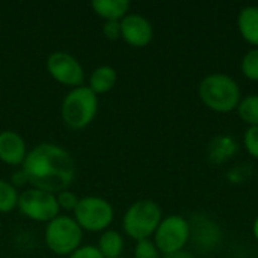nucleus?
<instances>
[{
    "mask_svg": "<svg viewBox=\"0 0 258 258\" xmlns=\"http://www.w3.org/2000/svg\"><path fill=\"white\" fill-rule=\"evenodd\" d=\"M21 169L32 187L54 195L67 190L76 178V162L73 156L65 148L48 142L32 148Z\"/></svg>",
    "mask_w": 258,
    "mask_h": 258,
    "instance_id": "f257e3e1",
    "label": "nucleus"
},
{
    "mask_svg": "<svg viewBox=\"0 0 258 258\" xmlns=\"http://www.w3.org/2000/svg\"><path fill=\"white\" fill-rule=\"evenodd\" d=\"M201 101L213 112L230 113L237 109L242 94L237 82L227 74L215 73L203 79L198 88Z\"/></svg>",
    "mask_w": 258,
    "mask_h": 258,
    "instance_id": "f03ea898",
    "label": "nucleus"
},
{
    "mask_svg": "<svg viewBox=\"0 0 258 258\" xmlns=\"http://www.w3.org/2000/svg\"><path fill=\"white\" fill-rule=\"evenodd\" d=\"M97 112L98 95H95L85 85L73 88L60 104L62 121L71 130H82L88 127L95 119Z\"/></svg>",
    "mask_w": 258,
    "mask_h": 258,
    "instance_id": "7ed1b4c3",
    "label": "nucleus"
},
{
    "mask_svg": "<svg viewBox=\"0 0 258 258\" xmlns=\"http://www.w3.org/2000/svg\"><path fill=\"white\" fill-rule=\"evenodd\" d=\"M162 209L151 200H141L133 203L122 218L124 233L139 242L154 236L159 224L162 222Z\"/></svg>",
    "mask_w": 258,
    "mask_h": 258,
    "instance_id": "20e7f679",
    "label": "nucleus"
},
{
    "mask_svg": "<svg viewBox=\"0 0 258 258\" xmlns=\"http://www.w3.org/2000/svg\"><path fill=\"white\" fill-rule=\"evenodd\" d=\"M44 240L47 248L60 257H68L77 248L82 246L83 230L76 219L68 215H59L48 224H45Z\"/></svg>",
    "mask_w": 258,
    "mask_h": 258,
    "instance_id": "39448f33",
    "label": "nucleus"
},
{
    "mask_svg": "<svg viewBox=\"0 0 258 258\" xmlns=\"http://www.w3.org/2000/svg\"><path fill=\"white\" fill-rule=\"evenodd\" d=\"M73 213L79 227L88 233H103L109 230L115 218L112 204L107 200L94 195L80 198Z\"/></svg>",
    "mask_w": 258,
    "mask_h": 258,
    "instance_id": "423d86ee",
    "label": "nucleus"
},
{
    "mask_svg": "<svg viewBox=\"0 0 258 258\" xmlns=\"http://www.w3.org/2000/svg\"><path fill=\"white\" fill-rule=\"evenodd\" d=\"M17 209L24 218L44 224H48L60 215L56 195L35 187H29L20 192Z\"/></svg>",
    "mask_w": 258,
    "mask_h": 258,
    "instance_id": "0eeeda50",
    "label": "nucleus"
},
{
    "mask_svg": "<svg viewBox=\"0 0 258 258\" xmlns=\"http://www.w3.org/2000/svg\"><path fill=\"white\" fill-rule=\"evenodd\" d=\"M190 237V224L180 215H171L162 219L156 233L154 245L160 254L168 257L181 252Z\"/></svg>",
    "mask_w": 258,
    "mask_h": 258,
    "instance_id": "6e6552de",
    "label": "nucleus"
},
{
    "mask_svg": "<svg viewBox=\"0 0 258 258\" xmlns=\"http://www.w3.org/2000/svg\"><path fill=\"white\" fill-rule=\"evenodd\" d=\"M45 67L50 77L63 86L73 89L83 85L85 80L83 67L76 56L67 51H53L51 54H48Z\"/></svg>",
    "mask_w": 258,
    "mask_h": 258,
    "instance_id": "1a4fd4ad",
    "label": "nucleus"
},
{
    "mask_svg": "<svg viewBox=\"0 0 258 258\" xmlns=\"http://www.w3.org/2000/svg\"><path fill=\"white\" fill-rule=\"evenodd\" d=\"M154 36L153 26L148 18L141 14H127L121 20V38L135 48L147 47Z\"/></svg>",
    "mask_w": 258,
    "mask_h": 258,
    "instance_id": "9d476101",
    "label": "nucleus"
},
{
    "mask_svg": "<svg viewBox=\"0 0 258 258\" xmlns=\"http://www.w3.org/2000/svg\"><path fill=\"white\" fill-rule=\"evenodd\" d=\"M27 147L23 136L14 130L0 132V162L8 166H21L26 156Z\"/></svg>",
    "mask_w": 258,
    "mask_h": 258,
    "instance_id": "9b49d317",
    "label": "nucleus"
},
{
    "mask_svg": "<svg viewBox=\"0 0 258 258\" xmlns=\"http://www.w3.org/2000/svg\"><path fill=\"white\" fill-rule=\"evenodd\" d=\"M128 0H94L92 11L104 21H121L130 11Z\"/></svg>",
    "mask_w": 258,
    "mask_h": 258,
    "instance_id": "f8f14e48",
    "label": "nucleus"
},
{
    "mask_svg": "<svg viewBox=\"0 0 258 258\" xmlns=\"http://www.w3.org/2000/svg\"><path fill=\"white\" fill-rule=\"evenodd\" d=\"M237 27L242 38L258 48V6H245L239 12Z\"/></svg>",
    "mask_w": 258,
    "mask_h": 258,
    "instance_id": "ddd939ff",
    "label": "nucleus"
},
{
    "mask_svg": "<svg viewBox=\"0 0 258 258\" xmlns=\"http://www.w3.org/2000/svg\"><path fill=\"white\" fill-rule=\"evenodd\" d=\"M116 82H118L116 70L110 65H101L91 73L89 80H88V88L95 95H100V94H106L112 91Z\"/></svg>",
    "mask_w": 258,
    "mask_h": 258,
    "instance_id": "4468645a",
    "label": "nucleus"
},
{
    "mask_svg": "<svg viewBox=\"0 0 258 258\" xmlns=\"http://www.w3.org/2000/svg\"><path fill=\"white\" fill-rule=\"evenodd\" d=\"M97 248L104 258H118L124 251V239L121 233L109 228L100 234Z\"/></svg>",
    "mask_w": 258,
    "mask_h": 258,
    "instance_id": "2eb2a0df",
    "label": "nucleus"
},
{
    "mask_svg": "<svg viewBox=\"0 0 258 258\" xmlns=\"http://www.w3.org/2000/svg\"><path fill=\"white\" fill-rule=\"evenodd\" d=\"M237 113L240 119L246 122L249 127L258 125V94L242 98L237 106Z\"/></svg>",
    "mask_w": 258,
    "mask_h": 258,
    "instance_id": "dca6fc26",
    "label": "nucleus"
},
{
    "mask_svg": "<svg viewBox=\"0 0 258 258\" xmlns=\"http://www.w3.org/2000/svg\"><path fill=\"white\" fill-rule=\"evenodd\" d=\"M20 192L11 184V181L0 178V213H11L18 206Z\"/></svg>",
    "mask_w": 258,
    "mask_h": 258,
    "instance_id": "f3484780",
    "label": "nucleus"
},
{
    "mask_svg": "<svg viewBox=\"0 0 258 258\" xmlns=\"http://www.w3.org/2000/svg\"><path fill=\"white\" fill-rule=\"evenodd\" d=\"M234 150H236V145L233 144L230 138H218L210 144V153L218 162L228 159L234 153Z\"/></svg>",
    "mask_w": 258,
    "mask_h": 258,
    "instance_id": "a211bd4d",
    "label": "nucleus"
},
{
    "mask_svg": "<svg viewBox=\"0 0 258 258\" xmlns=\"http://www.w3.org/2000/svg\"><path fill=\"white\" fill-rule=\"evenodd\" d=\"M240 68L248 80L258 82V48H251L243 56Z\"/></svg>",
    "mask_w": 258,
    "mask_h": 258,
    "instance_id": "6ab92c4d",
    "label": "nucleus"
},
{
    "mask_svg": "<svg viewBox=\"0 0 258 258\" xmlns=\"http://www.w3.org/2000/svg\"><path fill=\"white\" fill-rule=\"evenodd\" d=\"M135 258H160V252L150 239L139 240L135 246Z\"/></svg>",
    "mask_w": 258,
    "mask_h": 258,
    "instance_id": "aec40b11",
    "label": "nucleus"
},
{
    "mask_svg": "<svg viewBox=\"0 0 258 258\" xmlns=\"http://www.w3.org/2000/svg\"><path fill=\"white\" fill-rule=\"evenodd\" d=\"M56 200H57L59 209L60 210H65V212H74L76 207H77V204H79V201H80V198L74 192H71L68 189L56 194Z\"/></svg>",
    "mask_w": 258,
    "mask_h": 258,
    "instance_id": "412c9836",
    "label": "nucleus"
},
{
    "mask_svg": "<svg viewBox=\"0 0 258 258\" xmlns=\"http://www.w3.org/2000/svg\"><path fill=\"white\" fill-rule=\"evenodd\" d=\"M243 145L248 151V154L258 160V125L248 127L243 136Z\"/></svg>",
    "mask_w": 258,
    "mask_h": 258,
    "instance_id": "4be33fe9",
    "label": "nucleus"
},
{
    "mask_svg": "<svg viewBox=\"0 0 258 258\" xmlns=\"http://www.w3.org/2000/svg\"><path fill=\"white\" fill-rule=\"evenodd\" d=\"M101 32H103L104 38L109 41L119 39L121 38V21H104Z\"/></svg>",
    "mask_w": 258,
    "mask_h": 258,
    "instance_id": "5701e85b",
    "label": "nucleus"
},
{
    "mask_svg": "<svg viewBox=\"0 0 258 258\" xmlns=\"http://www.w3.org/2000/svg\"><path fill=\"white\" fill-rule=\"evenodd\" d=\"M68 258H104L101 255V252L98 251L97 246L94 245H82L80 248H77L73 254H70Z\"/></svg>",
    "mask_w": 258,
    "mask_h": 258,
    "instance_id": "b1692460",
    "label": "nucleus"
},
{
    "mask_svg": "<svg viewBox=\"0 0 258 258\" xmlns=\"http://www.w3.org/2000/svg\"><path fill=\"white\" fill-rule=\"evenodd\" d=\"M11 184L17 189V187H24L26 184H29V181H27V177H26V174H24V171L20 168V169H17L15 172H12V175H11Z\"/></svg>",
    "mask_w": 258,
    "mask_h": 258,
    "instance_id": "393cba45",
    "label": "nucleus"
},
{
    "mask_svg": "<svg viewBox=\"0 0 258 258\" xmlns=\"http://www.w3.org/2000/svg\"><path fill=\"white\" fill-rule=\"evenodd\" d=\"M252 233H254V237L257 239V242H258V216H257V219L254 221V225H252Z\"/></svg>",
    "mask_w": 258,
    "mask_h": 258,
    "instance_id": "a878e982",
    "label": "nucleus"
},
{
    "mask_svg": "<svg viewBox=\"0 0 258 258\" xmlns=\"http://www.w3.org/2000/svg\"><path fill=\"white\" fill-rule=\"evenodd\" d=\"M118 258H124V257H118Z\"/></svg>",
    "mask_w": 258,
    "mask_h": 258,
    "instance_id": "bb28decb",
    "label": "nucleus"
}]
</instances>
